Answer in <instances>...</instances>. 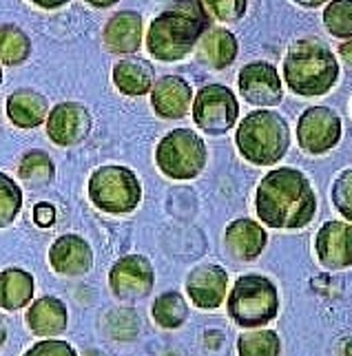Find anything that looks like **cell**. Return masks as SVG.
<instances>
[{
    "label": "cell",
    "instance_id": "e575fe53",
    "mask_svg": "<svg viewBox=\"0 0 352 356\" xmlns=\"http://www.w3.org/2000/svg\"><path fill=\"white\" fill-rule=\"evenodd\" d=\"M339 58L344 60V63L352 69V40H346V42H342L339 44Z\"/></svg>",
    "mask_w": 352,
    "mask_h": 356
},
{
    "label": "cell",
    "instance_id": "f1b7e54d",
    "mask_svg": "<svg viewBox=\"0 0 352 356\" xmlns=\"http://www.w3.org/2000/svg\"><path fill=\"white\" fill-rule=\"evenodd\" d=\"M0 226L7 228L22 208V191L7 173H0Z\"/></svg>",
    "mask_w": 352,
    "mask_h": 356
},
{
    "label": "cell",
    "instance_id": "5bb4252c",
    "mask_svg": "<svg viewBox=\"0 0 352 356\" xmlns=\"http://www.w3.org/2000/svg\"><path fill=\"white\" fill-rule=\"evenodd\" d=\"M314 250L323 268L344 270L352 266V224L326 222L314 237Z\"/></svg>",
    "mask_w": 352,
    "mask_h": 356
},
{
    "label": "cell",
    "instance_id": "2e32d148",
    "mask_svg": "<svg viewBox=\"0 0 352 356\" xmlns=\"http://www.w3.org/2000/svg\"><path fill=\"white\" fill-rule=\"evenodd\" d=\"M49 264L63 277L87 275L93 266V250L87 239H82L80 235H63L51 245Z\"/></svg>",
    "mask_w": 352,
    "mask_h": 356
},
{
    "label": "cell",
    "instance_id": "8992f818",
    "mask_svg": "<svg viewBox=\"0 0 352 356\" xmlns=\"http://www.w3.org/2000/svg\"><path fill=\"white\" fill-rule=\"evenodd\" d=\"M89 202L106 215H129L142 202V184L127 166L106 164L89 177Z\"/></svg>",
    "mask_w": 352,
    "mask_h": 356
},
{
    "label": "cell",
    "instance_id": "4dcf8cb0",
    "mask_svg": "<svg viewBox=\"0 0 352 356\" xmlns=\"http://www.w3.org/2000/svg\"><path fill=\"white\" fill-rule=\"evenodd\" d=\"M206 9L222 22H237L246 14L248 0H204Z\"/></svg>",
    "mask_w": 352,
    "mask_h": 356
},
{
    "label": "cell",
    "instance_id": "6da1fadb",
    "mask_svg": "<svg viewBox=\"0 0 352 356\" xmlns=\"http://www.w3.org/2000/svg\"><path fill=\"white\" fill-rule=\"evenodd\" d=\"M255 211L269 228H306L317 215V195L301 170L282 166L259 181L255 193Z\"/></svg>",
    "mask_w": 352,
    "mask_h": 356
},
{
    "label": "cell",
    "instance_id": "83f0119b",
    "mask_svg": "<svg viewBox=\"0 0 352 356\" xmlns=\"http://www.w3.org/2000/svg\"><path fill=\"white\" fill-rule=\"evenodd\" d=\"M323 24L335 38L352 40V0H330L323 9Z\"/></svg>",
    "mask_w": 352,
    "mask_h": 356
},
{
    "label": "cell",
    "instance_id": "cb8c5ba5",
    "mask_svg": "<svg viewBox=\"0 0 352 356\" xmlns=\"http://www.w3.org/2000/svg\"><path fill=\"white\" fill-rule=\"evenodd\" d=\"M56 175L54 159L40 149H33L22 155L18 164V177L27 184L29 188H40L47 186Z\"/></svg>",
    "mask_w": 352,
    "mask_h": 356
},
{
    "label": "cell",
    "instance_id": "74e56055",
    "mask_svg": "<svg viewBox=\"0 0 352 356\" xmlns=\"http://www.w3.org/2000/svg\"><path fill=\"white\" fill-rule=\"evenodd\" d=\"M350 111H352V106H350Z\"/></svg>",
    "mask_w": 352,
    "mask_h": 356
},
{
    "label": "cell",
    "instance_id": "484cf974",
    "mask_svg": "<svg viewBox=\"0 0 352 356\" xmlns=\"http://www.w3.org/2000/svg\"><path fill=\"white\" fill-rule=\"evenodd\" d=\"M189 305L179 292H164L153 303V318L164 330H175L186 321Z\"/></svg>",
    "mask_w": 352,
    "mask_h": 356
},
{
    "label": "cell",
    "instance_id": "836d02e7",
    "mask_svg": "<svg viewBox=\"0 0 352 356\" xmlns=\"http://www.w3.org/2000/svg\"><path fill=\"white\" fill-rule=\"evenodd\" d=\"M31 3H33L35 7H40V9L51 11V9H60V7H65L67 3H71V0H31Z\"/></svg>",
    "mask_w": 352,
    "mask_h": 356
},
{
    "label": "cell",
    "instance_id": "4316f807",
    "mask_svg": "<svg viewBox=\"0 0 352 356\" xmlns=\"http://www.w3.org/2000/svg\"><path fill=\"white\" fill-rule=\"evenodd\" d=\"M279 352H282V341L273 330H250L237 339L239 356H279Z\"/></svg>",
    "mask_w": 352,
    "mask_h": 356
},
{
    "label": "cell",
    "instance_id": "30bf717a",
    "mask_svg": "<svg viewBox=\"0 0 352 356\" xmlns=\"http://www.w3.org/2000/svg\"><path fill=\"white\" fill-rule=\"evenodd\" d=\"M155 284L153 266L142 254H127L118 259L109 273V286L120 301H138L149 297Z\"/></svg>",
    "mask_w": 352,
    "mask_h": 356
},
{
    "label": "cell",
    "instance_id": "5b68a950",
    "mask_svg": "<svg viewBox=\"0 0 352 356\" xmlns=\"http://www.w3.org/2000/svg\"><path fill=\"white\" fill-rule=\"evenodd\" d=\"M228 316L239 327L255 330L275 321L279 312V294L271 279L262 275L239 277L228 292Z\"/></svg>",
    "mask_w": 352,
    "mask_h": 356
},
{
    "label": "cell",
    "instance_id": "d590c367",
    "mask_svg": "<svg viewBox=\"0 0 352 356\" xmlns=\"http://www.w3.org/2000/svg\"><path fill=\"white\" fill-rule=\"evenodd\" d=\"M293 3H297L299 7H306V9H317L326 3H330V0H293Z\"/></svg>",
    "mask_w": 352,
    "mask_h": 356
},
{
    "label": "cell",
    "instance_id": "9a60e30c",
    "mask_svg": "<svg viewBox=\"0 0 352 356\" xmlns=\"http://www.w3.org/2000/svg\"><path fill=\"white\" fill-rule=\"evenodd\" d=\"M193 104L191 84L179 76L157 78L151 89V106L157 118L162 120H182Z\"/></svg>",
    "mask_w": 352,
    "mask_h": 356
},
{
    "label": "cell",
    "instance_id": "f546056e",
    "mask_svg": "<svg viewBox=\"0 0 352 356\" xmlns=\"http://www.w3.org/2000/svg\"><path fill=\"white\" fill-rule=\"evenodd\" d=\"M330 197L339 215H344L348 222H352V168H346L344 173H339V177L333 184Z\"/></svg>",
    "mask_w": 352,
    "mask_h": 356
},
{
    "label": "cell",
    "instance_id": "8d00e7d4",
    "mask_svg": "<svg viewBox=\"0 0 352 356\" xmlns=\"http://www.w3.org/2000/svg\"><path fill=\"white\" fill-rule=\"evenodd\" d=\"M87 3L95 9H109V7H113L118 0H87Z\"/></svg>",
    "mask_w": 352,
    "mask_h": 356
},
{
    "label": "cell",
    "instance_id": "e0dca14e",
    "mask_svg": "<svg viewBox=\"0 0 352 356\" xmlns=\"http://www.w3.org/2000/svg\"><path fill=\"white\" fill-rule=\"evenodd\" d=\"M144 22L138 11H118L104 24V47L115 56H131L140 51L144 38Z\"/></svg>",
    "mask_w": 352,
    "mask_h": 356
},
{
    "label": "cell",
    "instance_id": "1f68e13d",
    "mask_svg": "<svg viewBox=\"0 0 352 356\" xmlns=\"http://www.w3.org/2000/svg\"><path fill=\"white\" fill-rule=\"evenodd\" d=\"M22 356H78L74 346L60 339H45L31 346Z\"/></svg>",
    "mask_w": 352,
    "mask_h": 356
},
{
    "label": "cell",
    "instance_id": "d6986e66",
    "mask_svg": "<svg viewBox=\"0 0 352 356\" xmlns=\"http://www.w3.org/2000/svg\"><path fill=\"white\" fill-rule=\"evenodd\" d=\"M113 84L122 95H129V97L147 95L151 93L155 84V69L149 60H144V58H138V56L122 58L113 67Z\"/></svg>",
    "mask_w": 352,
    "mask_h": 356
},
{
    "label": "cell",
    "instance_id": "44dd1931",
    "mask_svg": "<svg viewBox=\"0 0 352 356\" xmlns=\"http://www.w3.org/2000/svg\"><path fill=\"white\" fill-rule=\"evenodd\" d=\"M7 115L18 129H35L49 118V104L38 91L18 89L7 97Z\"/></svg>",
    "mask_w": 352,
    "mask_h": 356
},
{
    "label": "cell",
    "instance_id": "7402d4cb",
    "mask_svg": "<svg viewBox=\"0 0 352 356\" xmlns=\"http://www.w3.org/2000/svg\"><path fill=\"white\" fill-rule=\"evenodd\" d=\"M237 38L228 29L224 27H211L202 35L200 40V49H198V58L204 65H209L211 69H228L235 63L237 58Z\"/></svg>",
    "mask_w": 352,
    "mask_h": 356
},
{
    "label": "cell",
    "instance_id": "7c38bea8",
    "mask_svg": "<svg viewBox=\"0 0 352 356\" xmlns=\"http://www.w3.org/2000/svg\"><path fill=\"white\" fill-rule=\"evenodd\" d=\"M91 133V113L80 102H60L47 118V138L56 146H76Z\"/></svg>",
    "mask_w": 352,
    "mask_h": 356
},
{
    "label": "cell",
    "instance_id": "ffe728a7",
    "mask_svg": "<svg viewBox=\"0 0 352 356\" xmlns=\"http://www.w3.org/2000/svg\"><path fill=\"white\" fill-rule=\"evenodd\" d=\"M27 327L35 337H58L67 330L69 312L67 305L58 297H40L35 299L27 310Z\"/></svg>",
    "mask_w": 352,
    "mask_h": 356
},
{
    "label": "cell",
    "instance_id": "ac0fdd59",
    "mask_svg": "<svg viewBox=\"0 0 352 356\" xmlns=\"http://www.w3.org/2000/svg\"><path fill=\"white\" fill-rule=\"evenodd\" d=\"M226 248L237 261H255L269 243V232L253 219H235L226 226Z\"/></svg>",
    "mask_w": 352,
    "mask_h": 356
},
{
    "label": "cell",
    "instance_id": "ba28073f",
    "mask_svg": "<svg viewBox=\"0 0 352 356\" xmlns=\"http://www.w3.org/2000/svg\"><path fill=\"white\" fill-rule=\"evenodd\" d=\"M239 104L224 84H206L193 97V122L206 135H224L237 124Z\"/></svg>",
    "mask_w": 352,
    "mask_h": 356
},
{
    "label": "cell",
    "instance_id": "d4e9b609",
    "mask_svg": "<svg viewBox=\"0 0 352 356\" xmlns=\"http://www.w3.org/2000/svg\"><path fill=\"white\" fill-rule=\"evenodd\" d=\"M31 56V38L16 24L0 27V58L5 67H18Z\"/></svg>",
    "mask_w": 352,
    "mask_h": 356
},
{
    "label": "cell",
    "instance_id": "52a82bcc",
    "mask_svg": "<svg viewBox=\"0 0 352 356\" xmlns=\"http://www.w3.org/2000/svg\"><path fill=\"white\" fill-rule=\"evenodd\" d=\"M206 144L193 129H175L166 133L155 149V164L162 175L175 181L195 179L206 166Z\"/></svg>",
    "mask_w": 352,
    "mask_h": 356
},
{
    "label": "cell",
    "instance_id": "4fadbf2b",
    "mask_svg": "<svg viewBox=\"0 0 352 356\" xmlns=\"http://www.w3.org/2000/svg\"><path fill=\"white\" fill-rule=\"evenodd\" d=\"M228 292V273L222 266H200L193 268L186 279V294L193 305L200 310L220 308Z\"/></svg>",
    "mask_w": 352,
    "mask_h": 356
},
{
    "label": "cell",
    "instance_id": "603a6c76",
    "mask_svg": "<svg viewBox=\"0 0 352 356\" xmlns=\"http://www.w3.org/2000/svg\"><path fill=\"white\" fill-rule=\"evenodd\" d=\"M33 275L20 268H5L0 275V303L3 310H20L33 301Z\"/></svg>",
    "mask_w": 352,
    "mask_h": 356
},
{
    "label": "cell",
    "instance_id": "7a4b0ae2",
    "mask_svg": "<svg viewBox=\"0 0 352 356\" xmlns=\"http://www.w3.org/2000/svg\"><path fill=\"white\" fill-rule=\"evenodd\" d=\"M171 9L151 22L147 33L149 54L162 63L184 60L202 40V35L211 29L209 9L202 0H173Z\"/></svg>",
    "mask_w": 352,
    "mask_h": 356
},
{
    "label": "cell",
    "instance_id": "d6a6232c",
    "mask_svg": "<svg viewBox=\"0 0 352 356\" xmlns=\"http://www.w3.org/2000/svg\"><path fill=\"white\" fill-rule=\"evenodd\" d=\"M33 222L38 224L40 228H49V226H54V222H56V208L51 206V204H35V208H33Z\"/></svg>",
    "mask_w": 352,
    "mask_h": 356
},
{
    "label": "cell",
    "instance_id": "3957f363",
    "mask_svg": "<svg viewBox=\"0 0 352 356\" xmlns=\"http://www.w3.org/2000/svg\"><path fill=\"white\" fill-rule=\"evenodd\" d=\"M282 71L288 89L303 97L326 95L339 82V60L319 38H299L290 44Z\"/></svg>",
    "mask_w": 352,
    "mask_h": 356
},
{
    "label": "cell",
    "instance_id": "8fae6325",
    "mask_svg": "<svg viewBox=\"0 0 352 356\" xmlns=\"http://www.w3.org/2000/svg\"><path fill=\"white\" fill-rule=\"evenodd\" d=\"M237 87L241 97L253 106L269 108V106H277L284 100L282 78H279L275 65L264 63V60L248 63L239 69Z\"/></svg>",
    "mask_w": 352,
    "mask_h": 356
},
{
    "label": "cell",
    "instance_id": "9c48e42d",
    "mask_svg": "<svg viewBox=\"0 0 352 356\" xmlns=\"http://www.w3.org/2000/svg\"><path fill=\"white\" fill-rule=\"evenodd\" d=\"M342 118L328 106H308L297 120V144L308 155H326L342 142Z\"/></svg>",
    "mask_w": 352,
    "mask_h": 356
},
{
    "label": "cell",
    "instance_id": "277c9868",
    "mask_svg": "<svg viewBox=\"0 0 352 356\" xmlns=\"http://www.w3.org/2000/svg\"><path fill=\"white\" fill-rule=\"evenodd\" d=\"M235 144L239 155L253 166H273L282 162L288 153V122L271 108L253 111L239 122L235 131Z\"/></svg>",
    "mask_w": 352,
    "mask_h": 356
}]
</instances>
